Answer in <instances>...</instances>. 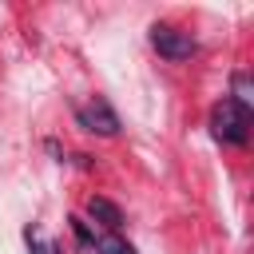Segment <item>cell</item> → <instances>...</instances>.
<instances>
[{
  "instance_id": "cell-1",
  "label": "cell",
  "mask_w": 254,
  "mask_h": 254,
  "mask_svg": "<svg viewBox=\"0 0 254 254\" xmlns=\"http://www.w3.org/2000/svg\"><path fill=\"white\" fill-rule=\"evenodd\" d=\"M250 127H254L250 107L234 103L230 95L218 99V103L210 107V135H214L218 143H226V147H242V143L250 139Z\"/></svg>"
},
{
  "instance_id": "cell-4",
  "label": "cell",
  "mask_w": 254,
  "mask_h": 254,
  "mask_svg": "<svg viewBox=\"0 0 254 254\" xmlns=\"http://www.w3.org/2000/svg\"><path fill=\"white\" fill-rule=\"evenodd\" d=\"M87 214H91L107 234H119V226H123V210H119L111 198H103V194H91V198H87Z\"/></svg>"
},
{
  "instance_id": "cell-5",
  "label": "cell",
  "mask_w": 254,
  "mask_h": 254,
  "mask_svg": "<svg viewBox=\"0 0 254 254\" xmlns=\"http://www.w3.org/2000/svg\"><path fill=\"white\" fill-rule=\"evenodd\" d=\"M230 99H234V103H242V107H250V103H254L250 71H234V75H230Z\"/></svg>"
},
{
  "instance_id": "cell-3",
  "label": "cell",
  "mask_w": 254,
  "mask_h": 254,
  "mask_svg": "<svg viewBox=\"0 0 254 254\" xmlns=\"http://www.w3.org/2000/svg\"><path fill=\"white\" fill-rule=\"evenodd\" d=\"M75 123H79L83 131H91V135H103V139L119 135V115H115V107H111L103 95H95V99H87L83 107H75Z\"/></svg>"
},
{
  "instance_id": "cell-8",
  "label": "cell",
  "mask_w": 254,
  "mask_h": 254,
  "mask_svg": "<svg viewBox=\"0 0 254 254\" xmlns=\"http://www.w3.org/2000/svg\"><path fill=\"white\" fill-rule=\"evenodd\" d=\"M67 222H71V230H75V238H79V246H87V250H91V242H95V234L87 230V222H83V218H67Z\"/></svg>"
},
{
  "instance_id": "cell-7",
  "label": "cell",
  "mask_w": 254,
  "mask_h": 254,
  "mask_svg": "<svg viewBox=\"0 0 254 254\" xmlns=\"http://www.w3.org/2000/svg\"><path fill=\"white\" fill-rule=\"evenodd\" d=\"M24 242H28V250H32V254H60V242L44 238L36 226H24Z\"/></svg>"
},
{
  "instance_id": "cell-6",
  "label": "cell",
  "mask_w": 254,
  "mask_h": 254,
  "mask_svg": "<svg viewBox=\"0 0 254 254\" xmlns=\"http://www.w3.org/2000/svg\"><path fill=\"white\" fill-rule=\"evenodd\" d=\"M91 250H95V254H135V246H131L127 238H119V234H99V238L91 242Z\"/></svg>"
},
{
  "instance_id": "cell-2",
  "label": "cell",
  "mask_w": 254,
  "mask_h": 254,
  "mask_svg": "<svg viewBox=\"0 0 254 254\" xmlns=\"http://www.w3.org/2000/svg\"><path fill=\"white\" fill-rule=\"evenodd\" d=\"M151 48H155L163 60H171V64H183V60H190V56L198 52L194 36L183 32V28H175V24H155V28H151Z\"/></svg>"
}]
</instances>
